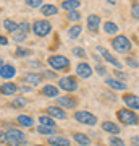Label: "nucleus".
<instances>
[{
	"mask_svg": "<svg viewBox=\"0 0 139 146\" xmlns=\"http://www.w3.org/2000/svg\"><path fill=\"white\" fill-rule=\"evenodd\" d=\"M0 143H5L8 146H20L24 143V135H23V131L15 130V128L7 131L0 130Z\"/></svg>",
	"mask_w": 139,
	"mask_h": 146,
	"instance_id": "f257e3e1",
	"label": "nucleus"
},
{
	"mask_svg": "<svg viewBox=\"0 0 139 146\" xmlns=\"http://www.w3.org/2000/svg\"><path fill=\"white\" fill-rule=\"evenodd\" d=\"M112 46L117 52L120 54H125V52H129L131 50V41H129L126 36H117L112 41Z\"/></svg>",
	"mask_w": 139,
	"mask_h": 146,
	"instance_id": "f03ea898",
	"label": "nucleus"
},
{
	"mask_svg": "<svg viewBox=\"0 0 139 146\" xmlns=\"http://www.w3.org/2000/svg\"><path fill=\"white\" fill-rule=\"evenodd\" d=\"M117 115H118V119L123 123H126V125H136V123H139V117L128 109H120Z\"/></svg>",
	"mask_w": 139,
	"mask_h": 146,
	"instance_id": "7ed1b4c3",
	"label": "nucleus"
},
{
	"mask_svg": "<svg viewBox=\"0 0 139 146\" xmlns=\"http://www.w3.org/2000/svg\"><path fill=\"white\" fill-rule=\"evenodd\" d=\"M50 29H52L50 23H49V21H44V20H37V21H34V25H32L34 34H36V36H41V37L47 36V34L50 33Z\"/></svg>",
	"mask_w": 139,
	"mask_h": 146,
	"instance_id": "20e7f679",
	"label": "nucleus"
},
{
	"mask_svg": "<svg viewBox=\"0 0 139 146\" xmlns=\"http://www.w3.org/2000/svg\"><path fill=\"white\" fill-rule=\"evenodd\" d=\"M74 119L81 123H86V125H96L97 123V117L91 112H88V110H78L74 114Z\"/></svg>",
	"mask_w": 139,
	"mask_h": 146,
	"instance_id": "39448f33",
	"label": "nucleus"
},
{
	"mask_svg": "<svg viewBox=\"0 0 139 146\" xmlns=\"http://www.w3.org/2000/svg\"><path fill=\"white\" fill-rule=\"evenodd\" d=\"M49 65L53 70H65L70 65V60L67 57H63V55H53V57L49 58Z\"/></svg>",
	"mask_w": 139,
	"mask_h": 146,
	"instance_id": "423d86ee",
	"label": "nucleus"
},
{
	"mask_svg": "<svg viewBox=\"0 0 139 146\" xmlns=\"http://www.w3.org/2000/svg\"><path fill=\"white\" fill-rule=\"evenodd\" d=\"M58 86L68 93H71V91H76L78 89V83L76 80L73 78V76H65V78H60L58 80Z\"/></svg>",
	"mask_w": 139,
	"mask_h": 146,
	"instance_id": "0eeeda50",
	"label": "nucleus"
},
{
	"mask_svg": "<svg viewBox=\"0 0 139 146\" xmlns=\"http://www.w3.org/2000/svg\"><path fill=\"white\" fill-rule=\"evenodd\" d=\"M97 50H99V52H100V54H102V57L105 58L107 62H110V63H112L113 67H117V68H118V70H120V68H121V62H120L118 58H115L113 55H112V54L108 52L107 49H105V47H102V46H100V47H99V49H97Z\"/></svg>",
	"mask_w": 139,
	"mask_h": 146,
	"instance_id": "6e6552de",
	"label": "nucleus"
},
{
	"mask_svg": "<svg viewBox=\"0 0 139 146\" xmlns=\"http://www.w3.org/2000/svg\"><path fill=\"white\" fill-rule=\"evenodd\" d=\"M76 73H78V76H81V78H89L92 75V68L89 67L88 63H79L76 67Z\"/></svg>",
	"mask_w": 139,
	"mask_h": 146,
	"instance_id": "1a4fd4ad",
	"label": "nucleus"
},
{
	"mask_svg": "<svg viewBox=\"0 0 139 146\" xmlns=\"http://www.w3.org/2000/svg\"><path fill=\"white\" fill-rule=\"evenodd\" d=\"M15 73H16V70H15L13 65H3V67L0 68V76H2L3 80L13 78V76H15Z\"/></svg>",
	"mask_w": 139,
	"mask_h": 146,
	"instance_id": "9d476101",
	"label": "nucleus"
},
{
	"mask_svg": "<svg viewBox=\"0 0 139 146\" xmlns=\"http://www.w3.org/2000/svg\"><path fill=\"white\" fill-rule=\"evenodd\" d=\"M125 104L128 106L129 109H139V96L126 94V96H125Z\"/></svg>",
	"mask_w": 139,
	"mask_h": 146,
	"instance_id": "9b49d317",
	"label": "nucleus"
},
{
	"mask_svg": "<svg viewBox=\"0 0 139 146\" xmlns=\"http://www.w3.org/2000/svg\"><path fill=\"white\" fill-rule=\"evenodd\" d=\"M105 83L110 86V88L113 89H118V91H123V89H126V83H123L121 80H117V78H107L105 80Z\"/></svg>",
	"mask_w": 139,
	"mask_h": 146,
	"instance_id": "f8f14e48",
	"label": "nucleus"
},
{
	"mask_svg": "<svg viewBox=\"0 0 139 146\" xmlns=\"http://www.w3.org/2000/svg\"><path fill=\"white\" fill-rule=\"evenodd\" d=\"M99 25H100V16H99V15H89L88 16V28H89V31H97Z\"/></svg>",
	"mask_w": 139,
	"mask_h": 146,
	"instance_id": "ddd939ff",
	"label": "nucleus"
},
{
	"mask_svg": "<svg viewBox=\"0 0 139 146\" xmlns=\"http://www.w3.org/2000/svg\"><path fill=\"white\" fill-rule=\"evenodd\" d=\"M47 112H49L52 117H55V119H60V120L67 119V114H65V110L60 109V107H53V106H50V107L47 109Z\"/></svg>",
	"mask_w": 139,
	"mask_h": 146,
	"instance_id": "4468645a",
	"label": "nucleus"
},
{
	"mask_svg": "<svg viewBox=\"0 0 139 146\" xmlns=\"http://www.w3.org/2000/svg\"><path fill=\"white\" fill-rule=\"evenodd\" d=\"M49 143L53 146H70V140L68 138H63V136H50L49 138Z\"/></svg>",
	"mask_w": 139,
	"mask_h": 146,
	"instance_id": "2eb2a0df",
	"label": "nucleus"
},
{
	"mask_svg": "<svg viewBox=\"0 0 139 146\" xmlns=\"http://www.w3.org/2000/svg\"><path fill=\"white\" fill-rule=\"evenodd\" d=\"M42 94L47 96V98H57L58 88L57 86H53V84H45V86L42 88Z\"/></svg>",
	"mask_w": 139,
	"mask_h": 146,
	"instance_id": "dca6fc26",
	"label": "nucleus"
},
{
	"mask_svg": "<svg viewBox=\"0 0 139 146\" xmlns=\"http://www.w3.org/2000/svg\"><path fill=\"white\" fill-rule=\"evenodd\" d=\"M57 106H62V107H68V109H73L76 106V101L73 98H60L57 99Z\"/></svg>",
	"mask_w": 139,
	"mask_h": 146,
	"instance_id": "f3484780",
	"label": "nucleus"
},
{
	"mask_svg": "<svg viewBox=\"0 0 139 146\" xmlns=\"http://www.w3.org/2000/svg\"><path fill=\"white\" fill-rule=\"evenodd\" d=\"M74 141H76L78 145L81 146H89L91 145V138L88 135H84V133H74Z\"/></svg>",
	"mask_w": 139,
	"mask_h": 146,
	"instance_id": "a211bd4d",
	"label": "nucleus"
},
{
	"mask_svg": "<svg viewBox=\"0 0 139 146\" xmlns=\"http://www.w3.org/2000/svg\"><path fill=\"white\" fill-rule=\"evenodd\" d=\"M16 84L15 83H5V84H2L0 86V91L3 94H7V96H11V94H15L16 93Z\"/></svg>",
	"mask_w": 139,
	"mask_h": 146,
	"instance_id": "6ab92c4d",
	"label": "nucleus"
},
{
	"mask_svg": "<svg viewBox=\"0 0 139 146\" xmlns=\"http://www.w3.org/2000/svg\"><path fill=\"white\" fill-rule=\"evenodd\" d=\"M24 80L29 84H39L42 80V75H39V73H28V75H24Z\"/></svg>",
	"mask_w": 139,
	"mask_h": 146,
	"instance_id": "aec40b11",
	"label": "nucleus"
},
{
	"mask_svg": "<svg viewBox=\"0 0 139 146\" xmlns=\"http://www.w3.org/2000/svg\"><path fill=\"white\" fill-rule=\"evenodd\" d=\"M102 128L105 131H108V133H112V135H117V133H120V127L115 125V123H112V122H103L102 123Z\"/></svg>",
	"mask_w": 139,
	"mask_h": 146,
	"instance_id": "412c9836",
	"label": "nucleus"
},
{
	"mask_svg": "<svg viewBox=\"0 0 139 146\" xmlns=\"http://www.w3.org/2000/svg\"><path fill=\"white\" fill-rule=\"evenodd\" d=\"M79 5H81V2H78V0H67L62 3V7L68 11H74L76 8H79Z\"/></svg>",
	"mask_w": 139,
	"mask_h": 146,
	"instance_id": "4be33fe9",
	"label": "nucleus"
},
{
	"mask_svg": "<svg viewBox=\"0 0 139 146\" xmlns=\"http://www.w3.org/2000/svg\"><path fill=\"white\" fill-rule=\"evenodd\" d=\"M41 11H42V15L52 16V15H57V13H58V8L55 5H42L41 7Z\"/></svg>",
	"mask_w": 139,
	"mask_h": 146,
	"instance_id": "5701e85b",
	"label": "nucleus"
},
{
	"mask_svg": "<svg viewBox=\"0 0 139 146\" xmlns=\"http://www.w3.org/2000/svg\"><path fill=\"white\" fill-rule=\"evenodd\" d=\"M18 123L20 125H23V127H32L34 125V120L29 117V115H18Z\"/></svg>",
	"mask_w": 139,
	"mask_h": 146,
	"instance_id": "b1692460",
	"label": "nucleus"
},
{
	"mask_svg": "<svg viewBox=\"0 0 139 146\" xmlns=\"http://www.w3.org/2000/svg\"><path fill=\"white\" fill-rule=\"evenodd\" d=\"M39 122H41V125H44V127H52V128H55V122H53V119L49 117V115H41V117H39Z\"/></svg>",
	"mask_w": 139,
	"mask_h": 146,
	"instance_id": "393cba45",
	"label": "nucleus"
},
{
	"mask_svg": "<svg viewBox=\"0 0 139 146\" xmlns=\"http://www.w3.org/2000/svg\"><path fill=\"white\" fill-rule=\"evenodd\" d=\"M103 29H105L107 34H115V33H118V26H117L115 23H112V21H107V23L103 25Z\"/></svg>",
	"mask_w": 139,
	"mask_h": 146,
	"instance_id": "a878e982",
	"label": "nucleus"
},
{
	"mask_svg": "<svg viewBox=\"0 0 139 146\" xmlns=\"http://www.w3.org/2000/svg\"><path fill=\"white\" fill-rule=\"evenodd\" d=\"M3 28H5L7 31H10V33H15L16 29H18V25H16L13 20H5L3 21Z\"/></svg>",
	"mask_w": 139,
	"mask_h": 146,
	"instance_id": "bb28decb",
	"label": "nucleus"
},
{
	"mask_svg": "<svg viewBox=\"0 0 139 146\" xmlns=\"http://www.w3.org/2000/svg\"><path fill=\"white\" fill-rule=\"evenodd\" d=\"M79 34H81V26H78V25L71 26V28H70V31H68V36L71 37V39H76Z\"/></svg>",
	"mask_w": 139,
	"mask_h": 146,
	"instance_id": "cd10ccee",
	"label": "nucleus"
},
{
	"mask_svg": "<svg viewBox=\"0 0 139 146\" xmlns=\"http://www.w3.org/2000/svg\"><path fill=\"white\" fill-rule=\"evenodd\" d=\"M37 131H39L41 135H50V133H53V131H57V130H55V128H52V127H44V125H39Z\"/></svg>",
	"mask_w": 139,
	"mask_h": 146,
	"instance_id": "c85d7f7f",
	"label": "nucleus"
},
{
	"mask_svg": "<svg viewBox=\"0 0 139 146\" xmlns=\"http://www.w3.org/2000/svg\"><path fill=\"white\" fill-rule=\"evenodd\" d=\"M13 39H15L16 42H23V41H26V33H23V31H15L13 33Z\"/></svg>",
	"mask_w": 139,
	"mask_h": 146,
	"instance_id": "c756f323",
	"label": "nucleus"
},
{
	"mask_svg": "<svg viewBox=\"0 0 139 146\" xmlns=\"http://www.w3.org/2000/svg\"><path fill=\"white\" fill-rule=\"evenodd\" d=\"M29 54H31L29 49H21V47H18L16 52H15V55L16 57H26V55H29Z\"/></svg>",
	"mask_w": 139,
	"mask_h": 146,
	"instance_id": "7c9ffc66",
	"label": "nucleus"
},
{
	"mask_svg": "<svg viewBox=\"0 0 139 146\" xmlns=\"http://www.w3.org/2000/svg\"><path fill=\"white\" fill-rule=\"evenodd\" d=\"M26 104H28V101H26L24 98H16V99L13 101V107H24Z\"/></svg>",
	"mask_w": 139,
	"mask_h": 146,
	"instance_id": "2f4dec72",
	"label": "nucleus"
},
{
	"mask_svg": "<svg viewBox=\"0 0 139 146\" xmlns=\"http://www.w3.org/2000/svg\"><path fill=\"white\" fill-rule=\"evenodd\" d=\"M110 145H112V146H125V141L113 136V138H110Z\"/></svg>",
	"mask_w": 139,
	"mask_h": 146,
	"instance_id": "473e14b6",
	"label": "nucleus"
},
{
	"mask_svg": "<svg viewBox=\"0 0 139 146\" xmlns=\"http://www.w3.org/2000/svg\"><path fill=\"white\" fill-rule=\"evenodd\" d=\"M73 54H74L76 57H84V55H86V52H84L82 47H74V49H73Z\"/></svg>",
	"mask_w": 139,
	"mask_h": 146,
	"instance_id": "72a5a7b5",
	"label": "nucleus"
},
{
	"mask_svg": "<svg viewBox=\"0 0 139 146\" xmlns=\"http://www.w3.org/2000/svg\"><path fill=\"white\" fill-rule=\"evenodd\" d=\"M18 29H20V31H23V33H28V31H29V23H28V21L20 23V25H18Z\"/></svg>",
	"mask_w": 139,
	"mask_h": 146,
	"instance_id": "f704fd0d",
	"label": "nucleus"
},
{
	"mask_svg": "<svg viewBox=\"0 0 139 146\" xmlns=\"http://www.w3.org/2000/svg\"><path fill=\"white\" fill-rule=\"evenodd\" d=\"M68 18H70L71 21H78L79 18H81V15H79V13L74 10V11H70V13H68Z\"/></svg>",
	"mask_w": 139,
	"mask_h": 146,
	"instance_id": "c9c22d12",
	"label": "nucleus"
},
{
	"mask_svg": "<svg viewBox=\"0 0 139 146\" xmlns=\"http://www.w3.org/2000/svg\"><path fill=\"white\" fill-rule=\"evenodd\" d=\"M126 63H128L131 68H138L139 67V62H138V60H134V58H131V57L126 58Z\"/></svg>",
	"mask_w": 139,
	"mask_h": 146,
	"instance_id": "e433bc0d",
	"label": "nucleus"
},
{
	"mask_svg": "<svg viewBox=\"0 0 139 146\" xmlns=\"http://www.w3.org/2000/svg\"><path fill=\"white\" fill-rule=\"evenodd\" d=\"M131 13H133V16L138 20V18H139V3H136V5L131 7Z\"/></svg>",
	"mask_w": 139,
	"mask_h": 146,
	"instance_id": "4c0bfd02",
	"label": "nucleus"
},
{
	"mask_svg": "<svg viewBox=\"0 0 139 146\" xmlns=\"http://www.w3.org/2000/svg\"><path fill=\"white\" fill-rule=\"evenodd\" d=\"M26 3H28L29 7H32V8H34V7H41V0H28Z\"/></svg>",
	"mask_w": 139,
	"mask_h": 146,
	"instance_id": "58836bf2",
	"label": "nucleus"
},
{
	"mask_svg": "<svg viewBox=\"0 0 139 146\" xmlns=\"http://www.w3.org/2000/svg\"><path fill=\"white\" fill-rule=\"evenodd\" d=\"M96 70H97L99 75H105V68H103L102 65H97V67H96Z\"/></svg>",
	"mask_w": 139,
	"mask_h": 146,
	"instance_id": "ea45409f",
	"label": "nucleus"
},
{
	"mask_svg": "<svg viewBox=\"0 0 139 146\" xmlns=\"http://www.w3.org/2000/svg\"><path fill=\"white\" fill-rule=\"evenodd\" d=\"M8 44V39L5 36H0V46H7Z\"/></svg>",
	"mask_w": 139,
	"mask_h": 146,
	"instance_id": "a19ab883",
	"label": "nucleus"
},
{
	"mask_svg": "<svg viewBox=\"0 0 139 146\" xmlns=\"http://www.w3.org/2000/svg\"><path fill=\"white\" fill-rule=\"evenodd\" d=\"M133 146H139V138H138V136L133 138Z\"/></svg>",
	"mask_w": 139,
	"mask_h": 146,
	"instance_id": "79ce46f5",
	"label": "nucleus"
},
{
	"mask_svg": "<svg viewBox=\"0 0 139 146\" xmlns=\"http://www.w3.org/2000/svg\"><path fill=\"white\" fill-rule=\"evenodd\" d=\"M3 67V62H2V58H0V68Z\"/></svg>",
	"mask_w": 139,
	"mask_h": 146,
	"instance_id": "37998d69",
	"label": "nucleus"
}]
</instances>
